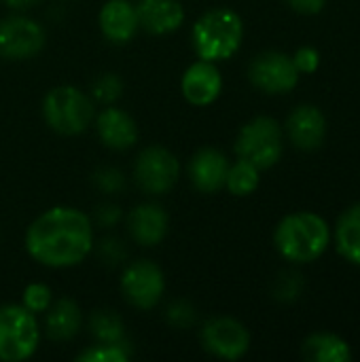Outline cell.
Returning a JSON list of instances; mask_svg holds the SVG:
<instances>
[{
	"label": "cell",
	"mask_w": 360,
	"mask_h": 362,
	"mask_svg": "<svg viewBox=\"0 0 360 362\" xmlns=\"http://www.w3.org/2000/svg\"><path fill=\"white\" fill-rule=\"evenodd\" d=\"M93 223L72 206H53L25 229V252L42 267L68 269L81 265L93 250Z\"/></svg>",
	"instance_id": "cell-1"
},
{
	"label": "cell",
	"mask_w": 360,
	"mask_h": 362,
	"mask_svg": "<svg viewBox=\"0 0 360 362\" xmlns=\"http://www.w3.org/2000/svg\"><path fill=\"white\" fill-rule=\"evenodd\" d=\"M276 250L291 263H312L331 244L329 223L314 212H293L284 216L274 233Z\"/></svg>",
	"instance_id": "cell-2"
},
{
	"label": "cell",
	"mask_w": 360,
	"mask_h": 362,
	"mask_svg": "<svg viewBox=\"0 0 360 362\" xmlns=\"http://www.w3.org/2000/svg\"><path fill=\"white\" fill-rule=\"evenodd\" d=\"M244 40L242 17L227 6L206 11L191 28V45L199 59L225 62L231 59Z\"/></svg>",
	"instance_id": "cell-3"
},
{
	"label": "cell",
	"mask_w": 360,
	"mask_h": 362,
	"mask_svg": "<svg viewBox=\"0 0 360 362\" xmlns=\"http://www.w3.org/2000/svg\"><path fill=\"white\" fill-rule=\"evenodd\" d=\"M95 117L91 95L74 85H57L42 100V119L59 136L83 134Z\"/></svg>",
	"instance_id": "cell-4"
},
{
	"label": "cell",
	"mask_w": 360,
	"mask_h": 362,
	"mask_svg": "<svg viewBox=\"0 0 360 362\" xmlns=\"http://www.w3.org/2000/svg\"><path fill=\"white\" fill-rule=\"evenodd\" d=\"M40 344V327L32 312L19 303L0 308V361L21 362L34 356Z\"/></svg>",
	"instance_id": "cell-5"
},
{
	"label": "cell",
	"mask_w": 360,
	"mask_h": 362,
	"mask_svg": "<svg viewBox=\"0 0 360 362\" xmlns=\"http://www.w3.org/2000/svg\"><path fill=\"white\" fill-rule=\"evenodd\" d=\"M282 127L272 117H255L242 125L236 138V155L255 163L259 170H269L282 159Z\"/></svg>",
	"instance_id": "cell-6"
},
{
	"label": "cell",
	"mask_w": 360,
	"mask_h": 362,
	"mask_svg": "<svg viewBox=\"0 0 360 362\" xmlns=\"http://www.w3.org/2000/svg\"><path fill=\"white\" fill-rule=\"evenodd\" d=\"M180 178V161L166 146H146L138 153L134 163V180L144 195H166Z\"/></svg>",
	"instance_id": "cell-7"
},
{
	"label": "cell",
	"mask_w": 360,
	"mask_h": 362,
	"mask_svg": "<svg viewBox=\"0 0 360 362\" xmlns=\"http://www.w3.org/2000/svg\"><path fill=\"white\" fill-rule=\"evenodd\" d=\"M119 288L123 299L136 310H153L166 293V276L161 267L149 259L132 261L123 267Z\"/></svg>",
	"instance_id": "cell-8"
},
{
	"label": "cell",
	"mask_w": 360,
	"mask_h": 362,
	"mask_svg": "<svg viewBox=\"0 0 360 362\" xmlns=\"http://www.w3.org/2000/svg\"><path fill=\"white\" fill-rule=\"evenodd\" d=\"M45 42L47 32L36 19L23 13H13L0 19V57L8 62H25L38 55Z\"/></svg>",
	"instance_id": "cell-9"
},
{
	"label": "cell",
	"mask_w": 360,
	"mask_h": 362,
	"mask_svg": "<svg viewBox=\"0 0 360 362\" xmlns=\"http://www.w3.org/2000/svg\"><path fill=\"white\" fill-rule=\"evenodd\" d=\"M299 76L301 74L293 57L282 51H263L255 55L248 66L250 83L269 95H282L293 91L299 83Z\"/></svg>",
	"instance_id": "cell-10"
},
{
	"label": "cell",
	"mask_w": 360,
	"mask_h": 362,
	"mask_svg": "<svg viewBox=\"0 0 360 362\" xmlns=\"http://www.w3.org/2000/svg\"><path fill=\"white\" fill-rule=\"evenodd\" d=\"M202 348L221 361H240L250 350L248 329L229 316H216L206 320L199 331Z\"/></svg>",
	"instance_id": "cell-11"
},
{
	"label": "cell",
	"mask_w": 360,
	"mask_h": 362,
	"mask_svg": "<svg viewBox=\"0 0 360 362\" xmlns=\"http://www.w3.org/2000/svg\"><path fill=\"white\" fill-rule=\"evenodd\" d=\"M182 98L191 106H210L219 100L223 91V74L214 62L197 59L193 62L180 78Z\"/></svg>",
	"instance_id": "cell-12"
},
{
	"label": "cell",
	"mask_w": 360,
	"mask_h": 362,
	"mask_svg": "<svg viewBox=\"0 0 360 362\" xmlns=\"http://www.w3.org/2000/svg\"><path fill=\"white\" fill-rule=\"evenodd\" d=\"M129 238L142 246V248H155L159 246L170 229V216L163 210V206L155 204V202H144L138 204L129 210L127 218H125Z\"/></svg>",
	"instance_id": "cell-13"
},
{
	"label": "cell",
	"mask_w": 360,
	"mask_h": 362,
	"mask_svg": "<svg viewBox=\"0 0 360 362\" xmlns=\"http://www.w3.org/2000/svg\"><path fill=\"white\" fill-rule=\"evenodd\" d=\"M187 172H189V180L193 182V187L199 193L212 195V193H219L221 189H225L229 159L223 151H219L214 146H204L191 157Z\"/></svg>",
	"instance_id": "cell-14"
},
{
	"label": "cell",
	"mask_w": 360,
	"mask_h": 362,
	"mask_svg": "<svg viewBox=\"0 0 360 362\" xmlns=\"http://www.w3.org/2000/svg\"><path fill=\"white\" fill-rule=\"evenodd\" d=\"M286 136L301 151H316L327 138V119L314 104H301L293 108L286 119Z\"/></svg>",
	"instance_id": "cell-15"
},
{
	"label": "cell",
	"mask_w": 360,
	"mask_h": 362,
	"mask_svg": "<svg viewBox=\"0 0 360 362\" xmlns=\"http://www.w3.org/2000/svg\"><path fill=\"white\" fill-rule=\"evenodd\" d=\"M93 121H95L98 138L106 148L127 151L138 142V136H140L138 134V123L123 108H117V106L110 104V106L102 108L93 117Z\"/></svg>",
	"instance_id": "cell-16"
},
{
	"label": "cell",
	"mask_w": 360,
	"mask_h": 362,
	"mask_svg": "<svg viewBox=\"0 0 360 362\" xmlns=\"http://www.w3.org/2000/svg\"><path fill=\"white\" fill-rule=\"evenodd\" d=\"M102 36L112 45H127L140 30L136 4L129 0H108L98 13Z\"/></svg>",
	"instance_id": "cell-17"
},
{
	"label": "cell",
	"mask_w": 360,
	"mask_h": 362,
	"mask_svg": "<svg viewBox=\"0 0 360 362\" xmlns=\"http://www.w3.org/2000/svg\"><path fill=\"white\" fill-rule=\"evenodd\" d=\"M138 23L146 34L166 36L182 28L185 6L180 0H138Z\"/></svg>",
	"instance_id": "cell-18"
},
{
	"label": "cell",
	"mask_w": 360,
	"mask_h": 362,
	"mask_svg": "<svg viewBox=\"0 0 360 362\" xmlns=\"http://www.w3.org/2000/svg\"><path fill=\"white\" fill-rule=\"evenodd\" d=\"M83 329V310L70 297H62L45 312V335L51 341H70Z\"/></svg>",
	"instance_id": "cell-19"
},
{
	"label": "cell",
	"mask_w": 360,
	"mask_h": 362,
	"mask_svg": "<svg viewBox=\"0 0 360 362\" xmlns=\"http://www.w3.org/2000/svg\"><path fill=\"white\" fill-rule=\"evenodd\" d=\"M301 356L310 362H348L352 361V350L346 339L335 333H312L303 346Z\"/></svg>",
	"instance_id": "cell-20"
},
{
	"label": "cell",
	"mask_w": 360,
	"mask_h": 362,
	"mask_svg": "<svg viewBox=\"0 0 360 362\" xmlns=\"http://www.w3.org/2000/svg\"><path fill=\"white\" fill-rule=\"evenodd\" d=\"M335 246L346 261L360 265V204L348 208L339 216L335 227Z\"/></svg>",
	"instance_id": "cell-21"
},
{
	"label": "cell",
	"mask_w": 360,
	"mask_h": 362,
	"mask_svg": "<svg viewBox=\"0 0 360 362\" xmlns=\"http://www.w3.org/2000/svg\"><path fill=\"white\" fill-rule=\"evenodd\" d=\"M259 182H261V170L238 157L236 163H229V172H227V180H225V189L236 195V197H248L252 195L257 189H259Z\"/></svg>",
	"instance_id": "cell-22"
},
{
	"label": "cell",
	"mask_w": 360,
	"mask_h": 362,
	"mask_svg": "<svg viewBox=\"0 0 360 362\" xmlns=\"http://www.w3.org/2000/svg\"><path fill=\"white\" fill-rule=\"evenodd\" d=\"M87 329L98 344H117L125 339L123 318L115 310H95L87 320Z\"/></svg>",
	"instance_id": "cell-23"
},
{
	"label": "cell",
	"mask_w": 360,
	"mask_h": 362,
	"mask_svg": "<svg viewBox=\"0 0 360 362\" xmlns=\"http://www.w3.org/2000/svg\"><path fill=\"white\" fill-rule=\"evenodd\" d=\"M132 358V346L127 339L117 344H98L91 348H85L76 362H127Z\"/></svg>",
	"instance_id": "cell-24"
},
{
	"label": "cell",
	"mask_w": 360,
	"mask_h": 362,
	"mask_svg": "<svg viewBox=\"0 0 360 362\" xmlns=\"http://www.w3.org/2000/svg\"><path fill=\"white\" fill-rule=\"evenodd\" d=\"M123 95V78L117 72L100 74L91 85V100L98 104H115Z\"/></svg>",
	"instance_id": "cell-25"
},
{
	"label": "cell",
	"mask_w": 360,
	"mask_h": 362,
	"mask_svg": "<svg viewBox=\"0 0 360 362\" xmlns=\"http://www.w3.org/2000/svg\"><path fill=\"white\" fill-rule=\"evenodd\" d=\"M53 303V291L47 286V284H40V282H32L23 288L21 293V305L32 312L34 316L38 314H45Z\"/></svg>",
	"instance_id": "cell-26"
},
{
	"label": "cell",
	"mask_w": 360,
	"mask_h": 362,
	"mask_svg": "<svg viewBox=\"0 0 360 362\" xmlns=\"http://www.w3.org/2000/svg\"><path fill=\"white\" fill-rule=\"evenodd\" d=\"M93 250H95L98 259L108 267L121 265L127 259V248H125L123 240H119L115 235H106L98 244L93 242Z\"/></svg>",
	"instance_id": "cell-27"
},
{
	"label": "cell",
	"mask_w": 360,
	"mask_h": 362,
	"mask_svg": "<svg viewBox=\"0 0 360 362\" xmlns=\"http://www.w3.org/2000/svg\"><path fill=\"white\" fill-rule=\"evenodd\" d=\"M166 320L168 325H172L174 329H189L195 325L197 320V312L193 308V303L185 301V299H178V301H172L168 308H166Z\"/></svg>",
	"instance_id": "cell-28"
},
{
	"label": "cell",
	"mask_w": 360,
	"mask_h": 362,
	"mask_svg": "<svg viewBox=\"0 0 360 362\" xmlns=\"http://www.w3.org/2000/svg\"><path fill=\"white\" fill-rule=\"evenodd\" d=\"M93 185L104 195H117L125 189V174L117 168H100L93 172Z\"/></svg>",
	"instance_id": "cell-29"
},
{
	"label": "cell",
	"mask_w": 360,
	"mask_h": 362,
	"mask_svg": "<svg viewBox=\"0 0 360 362\" xmlns=\"http://www.w3.org/2000/svg\"><path fill=\"white\" fill-rule=\"evenodd\" d=\"M301 291H303V280L295 272L280 274L278 280H276V284H274V297L278 301H284V303H291V301L299 299L301 297Z\"/></svg>",
	"instance_id": "cell-30"
},
{
	"label": "cell",
	"mask_w": 360,
	"mask_h": 362,
	"mask_svg": "<svg viewBox=\"0 0 360 362\" xmlns=\"http://www.w3.org/2000/svg\"><path fill=\"white\" fill-rule=\"evenodd\" d=\"M291 57H293V62H295L299 74H312V72H316L318 66H320V53H318V49H314V47H301V49H297L295 55H291Z\"/></svg>",
	"instance_id": "cell-31"
},
{
	"label": "cell",
	"mask_w": 360,
	"mask_h": 362,
	"mask_svg": "<svg viewBox=\"0 0 360 362\" xmlns=\"http://www.w3.org/2000/svg\"><path fill=\"white\" fill-rule=\"evenodd\" d=\"M123 218V212L117 204L112 202H104L95 208V214H93V221L98 227L102 229H115L119 225V221Z\"/></svg>",
	"instance_id": "cell-32"
},
{
	"label": "cell",
	"mask_w": 360,
	"mask_h": 362,
	"mask_svg": "<svg viewBox=\"0 0 360 362\" xmlns=\"http://www.w3.org/2000/svg\"><path fill=\"white\" fill-rule=\"evenodd\" d=\"M286 4L299 15H318L325 8L327 0H286Z\"/></svg>",
	"instance_id": "cell-33"
},
{
	"label": "cell",
	"mask_w": 360,
	"mask_h": 362,
	"mask_svg": "<svg viewBox=\"0 0 360 362\" xmlns=\"http://www.w3.org/2000/svg\"><path fill=\"white\" fill-rule=\"evenodd\" d=\"M6 8L15 11V13H25L30 8H34L40 0H0Z\"/></svg>",
	"instance_id": "cell-34"
}]
</instances>
